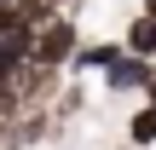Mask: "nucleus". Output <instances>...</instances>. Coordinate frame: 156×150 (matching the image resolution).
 Wrapping results in <instances>:
<instances>
[{
    "mask_svg": "<svg viewBox=\"0 0 156 150\" xmlns=\"http://www.w3.org/2000/svg\"><path fill=\"white\" fill-rule=\"evenodd\" d=\"M151 69H156L151 58H133V52H127V58L104 75V87H110V92H145V87H151Z\"/></svg>",
    "mask_w": 156,
    "mask_h": 150,
    "instance_id": "2",
    "label": "nucleus"
},
{
    "mask_svg": "<svg viewBox=\"0 0 156 150\" xmlns=\"http://www.w3.org/2000/svg\"><path fill=\"white\" fill-rule=\"evenodd\" d=\"M145 17H156V0H145Z\"/></svg>",
    "mask_w": 156,
    "mask_h": 150,
    "instance_id": "7",
    "label": "nucleus"
},
{
    "mask_svg": "<svg viewBox=\"0 0 156 150\" xmlns=\"http://www.w3.org/2000/svg\"><path fill=\"white\" fill-rule=\"evenodd\" d=\"M122 40H127L133 58H151V64H156V17H145V12L127 17V35H122Z\"/></svg>",
    "mask_w": 156,
    "mask_h": 150,
    "instance_id": "3",
    "label": "nucleus"
},
{
    "mask_svg": "<svg viewBox=\"0 0 156 150\" xmlns=\"http://www.w3.org/2000/svg\"><path fill=\"white\" fill-rule=\"evenodd\" d=\"M75 52H81V29H75V17H52L46 29H41V40H35V64H75Z\"/></svg>",
    "mask_w": 156,
    "mask_h": 150,
    "instance_id": "1",
    "label": "nucleus"
},
{
    "mask_svg": "<svg viewBox=\"0 0 156 150\" xmlns=\"http://www.w3.org/2000/svg\"><path fill=\"white\" fill-rule=\"evenodd\" d=\"M145 104H156V69H151V87H145Z\"/></svg>",
    "mask_w": 156,
    "mask_h": 150,
    "instance_id": "6",
    "label": "nucleus"
},
{
    "mask_svg": "<svg viewBox=\"0 0 156 150\" xmlns=\"http://www.w3.org/2000/svg\"><path fill=\"white\" fill-rule=\"evenodd\" d=\"M46 6H52V12H69V6H81V0H46Z\"/></svg>",
    "mask_w": 156,
    "mask_h": 150,
    "instance_id": "5",
    "label": "nucleus"
},
{
    "mask_svg": "<svg viewBox=\"0 0 156 150\" xmlns=\"http://www.w3.org/2000/svg\"><path fill=\"white\" fill-rule=\"evenodd\" d=\"M127 145H139V150H151V145H156V104L133 110V121H127Z\"/></svg>",
    "mask_w": 156,
    "mask_h": 150,
    "instance_id": "4",
    "label": "nucleus"
}]
</instances>
